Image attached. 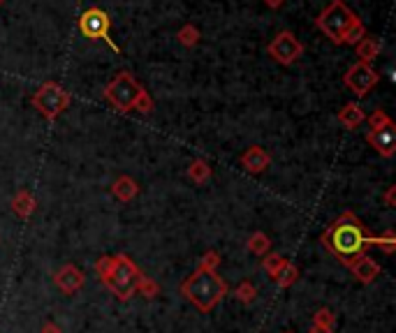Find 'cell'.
I'll return each mask as SVG.
<instances>
[{
  "instance_id": "obj_1",
  "label": "cell",
  "mask_w": 396,
  "mask_h": 333,
  "mask_svg": "<svg viewBox=\"0 0 396 333\" xmlns=\"http://www.w3.org/2000/svg\"><path fill=\"white\" fill-rule=\"evenodd\" d=\"M320 241L343 266L357 262L359 257L366 255V248L376 246V237H371L352 211H345V213L338 215L329 230L320 237Z\"/></svg>"
},
{
  "instance_id": "obj_2",
  "label": "cell",
  "mask_w": 396,
  "mask_h": 333,
  "mask_svg": "<svg viewBox=\"0 0 396 333\" xmlns=\"http://www.w3.org/2000/svg\"><path fill=\"white\" fill-rule=\"evenodd\" d=\"M95 273H98L102 285L123 303L130 301L137 294V287H140V282L144 278L140 266L123 253L100 257L98 262H95Z\"/></svg>"
},
{
  "instance_id": "obj_3",
  "label": "cell",
  "mask_w": 396,
  "mask_h": 333,
  "mask_svg": "<svg viewBox=\"0 0 396 333\" xmlns=\"http://www.w3.org/2000/svg\"><path fill=\"white\" fill-rule=\"evenodd\" d=\"M181 294L185 301H190L199 313H211L228 294V285L225 280L211 269H199L192 271L188 278L181 282Z\"/></svg>"
},
{
  "instance_id": "obj_4",
  "label": "cell",
  "mask_w": 396,
  "mask_h": 333,
  "mask_svg": "<svg viewBox=\"0 0 396 333\" xmlns=\"http://www.w3.org/2000/svg\"><path fill=\"white\" fill-rule=\"evenodd\" d=\"M104 100L120 113H128L132 109L142 113L153 111L151 95L144 91V86L130 75V72H118V75L104 86Z\"/></svg>"
},
{
  "instance_id": "obj_5",
  "label": "cell",
  "mask_w": 396,
  "mask_h": 333,
  "mask_svg": "<svg viewBox=\"0 0 396 333\" xmlns=\"http://www.w3.org/2000/svg\"><path fill=\"white\" fill-rule=\"evenodd\" d=\"M30 102H33L35 111L44 120H56L63 111L70 107L72 95L61 84H56V81H47V84H42L33 93Z\"/></svg>"
},
{
  "instance_id": "obj_6",
  "label": "cell",
  "mask_w": 396,
  "mask_h": 333,
  "mask_svg": "<svg viewBox=\"0 0 396 333\" xmlns=\"http://www.w3.org/2000/svg\"><path fill=\"white\" fill-rule=\"evenodd\" d=\"M354 19H357V14H354L343 0H331L325 10L318 14L315 26H318V30L325 32V37H329L334 44H341L343 32L347 30V26H350Z\"/></svg>"
},
{
  "instance_id": "obj_7",
  "label": "cell",
  "mask_w": 396,
  "mask_h": 333,
  "mask_svg": "<svg viewBox=\"0 0 396 333\" xmlns=\"http://www.w3.org/2000/svg\"><path fill=\"white\" fill-rule=\"evenodd\" d=\"M109 28H111L109 14L100 10V7H88V10L79 16V30H82L88 39H104L116 54H120V46L109 37Z\"/></svg>"
},
{
  "instance_id": "obj_8",
  "label": "cell",
  "mask_w": 396,
  "mask_h": 333,
  "mask_svg": "<svg viewBox=\"0 0 396 333\" xmlns=\"http://www.w3.org/2000/svg\"><path fill=\"white\" fill-rule=\"evenodd\" d=\"M266 51H269V56L278 65H292V63H297L299 58H302L304 44L295 37V32L280 30L278 35L269 42V46H266Z\"/></svg>"
},
{
  "instance_id": "obj_9",
  "label": "cell",
  "mask_w": 396,
  "mask_h": 333,
  "mask_svg": "<svg viewBox=\"0 0 396 333\" xmlns=\"http://www.w3.org/2000/svg\"><path fill=\"white\" fill-rule=\"evenodd\" d=\"M380 81V75L378 72L371 68L369 63H354L347 68L345 77H343V84L350 88V91L357 95V97H364L371 93V88H373L376 84Z\"/></svg>"
},
{
  "instance_id": "obj_10",
  "label": "cell",
  "mask_w": 396,
  "mask_h": 333,
  "mask_svg": "<svg viewBox=\"0 0 396 333\" xmlns=\"http://www.w3.org/2000/svg\"><path fill=\"white\" fill-rule=\"evenodd\" d=\"M366 142H369L371 149L378 153V156L392 158L394 153H396V125L390 123V125H385V127L369 130Z\"/></svg>"
},
{
  "instance_id": "obj_11",
  "label": "cell",
  "mask_w": 396,
  "mask_h": 333,
  "mask_svg": "<svg viewBox=\"0 0 396 333\" xmlns=\"http://www.w3.org/2000/svg\"><path fill=\"white\" fill-rule=\"evenodd\" d=\"M54 285L58 287L63 294H77L84 287V273L77 269L75 264H66L63 269L54 273Z\"/></svg>"
},
{
  "instance_id": "obj_12",
  "label": "cell",
  "mask_w": 396,
  "mask_h": 333,
  "mask_svg": "<svg viewBox=\"0 0 396 333\" xmlns=\"http://www.w3.org/2000/svg\"><path fill=\"white\" fill-rule=\"evenodd\" d=\"M241 167H244L248 174H262L271 167V156L262 146H250L244 156H241Z\"/></svg>"
},
{
  "instance_id": "obj_13",
  "label": "cell",
  "mask_w": 396,
  "mask_h": 333,
  "mask_svg": "<svg viewBox=\"0 0 396 333\" xmlns=\"http://www.w3.org/2000/svg\"><path fill=\"white\" fill-rule=\"evenodd\" d=\"M347 269L352 271V275L361 282V285H371V282H373L378 275H380L378 262H376V259H371L369 255L359 257L357 262H352L350 266H347Z\"/></svg>"
},
{
  "instance_id": "obj_14",
  "label": "cell",
  "mask_w": 396,
  "mask_h": 333,
  "mask_svg": "<svg viewBox=\"0 0 396 333\" xmlns=\"http://www.w3.org/2000/svg\"><path fill=\"white\" fill-rule=\"evenodd\" d=\"M10 206H12V211H14V215L21 218V220H28V218L35 213L37 201H35L33 192H30V190H19V192L12 197Z\"/></svg>"
},
{
  "instance_id": "obj_15",
  "label": "cell",
  "mask_w": 396,
  "mask_h": 333,
  "mask_svg": "<svg viewBox=\"0 0 396 333\" xmlns=\"http://www.w3.org/2000/svg\"><path fill=\"white\" fill-rule=\"evenodd\" d=\"M338 123L345 130H357L361 123H366V113L359 107V102H347L345 107L338 111Z\"/></svg>"
},
{
  "instance_id": "obj_16",
  "label": "cell",
  "mask_w": 396,
  "mask_h": 333,
  "mask_svg": "<svg viewBox=\"0 0 396 333\" xmlns=\"http://www.w3.org/2000/svg\"><path fill=\"white\" fill-rule=\"evenodd\" d=\"M111 194L118 201H132L137 194H140V185H137L135 178L130 176H118L114 183H111Z\"/></svg>"
},
{
  "instance_id": "obj_17",
  "label": "cell",
  "mask_w": 396,
  "mask_h": 333,
  "mask_svg": "<svg viewBox=\"0 0 396 333\" xmlns=\"http://www.w3.org/2000/svg\"><path fill=\"white\" fill-rule=\"evenodd\" d=\"M354 49H357V61L359 63H373L378 56H380V49H383V44H380L378 37H371V35H364L357 44H354Z\"/></svg>"
},
{
  "instance_id": "obj_18",
  "label": "cell",
  "mask_w": 396,
  "mask_h": 333,
  "mask_svg": "<svg viewBox=\"0 0 396 333\" xmlns=\"http://www.w3.org/2000/svg\"><path fill=\"white\" fill-rule=\"evenodd\" d=\"M211 167H209V162L206 160H202V158H197V160H192L190 162V167H188V178L192 183H197V185H202V183H206L209 178H211Z\"/></svg>"
},
{
  "instance_id": "obj_19",
  "label": "cell",
  "mask_w": 396,
  "mask_h": 333,
  "mask_svg": "<svg viewBox=\"0 0 396 333\" xmlns=\"http://www.w3.org/2000/svg\"><path fill=\"white\" fill-rule=\"evenodd\" d=\"M311 327L325 331V333H334L336 329V315L329 310V308H320V310H315L313 315V324Z\"/></svg>"
},
{
  "instance_id": "obj_20",
  "label": "cell",
  "mask_w": 396,
  "mask_h": 333,
  "mask_svg": "<svg viewBox=\"0 0 396 333\" xmlns=\"http://www.w3.org/2000/svg\"><path fill=\"white\" fill-rule=\"evenodd\" d=\"M273 280L278 282V287L283 289H287V287H292L295 282L299 280V271H297V266L292 262H285L280 266V269L276 271V275H273Z\"/></svg>"
},
{
  "instance_id": "obj_21",
  "label": "cell",
  "mask_w": 396,
  "mask_h": 333,
  "mask_svg": "<svg viewBox=\"0 0 396 333\" xmlns=\"http://www.w3.org/2000/svg\"><path fill=\"white\" fill-rule=\"evenodd\" d=\"M246 248H248V250H250V253H253V255H260V257H264V255H266V253H269V250H271V239L266 237L264 232H255L253 237L248 239Z\"/></svg>"
},
{
  "instance_id": "obj_22",
  "label": "cell",
  "mask_w": 396,
  "mask_h": 333,
  "mask_svg": "<svg viewBox=\"0 0 396 333\" xmlns=\"http://www.w3.org/2000/svg\"><path fill=\"white\" fill-rule=\"evenodd\" d=\"M176 39H179V42H181L183 46H188V49L197 46V44H199V39H202L199 28H197V26H192V23H185V26H181L179 32H176Z\"/></svg>"
},
{
  "instance_id": "obj_23",
  "label": "cell",
  "mask_w": 396,
  "mask_h": 333,
  "mask_svg": "<svg viewBox=\"0 0 396 333\" xmlns=\"http://www.w3.org/2000/svg\"><path fill=\"white\" fill-rule=\"evenodd\" d=\"M366 35V28H364V23L359 19H354L350 26H347V30L343 32V37H341V44H357L359 39Z\"/></svg>"
},
{
  "instance_id": "obj_24",
  "label": "cell",
  "mask_w": 396,
  "mask_h": 333,
  "mask_svg": "<svg viewBox=\"0 0 396 333\" xmlns=\"http://www.w3.org/2000/svg\"><path fill=\"white\" fill-rule=\"evenodd\" d=\"M234 296L239 299L241 303H253L255 301V296H257V289H255V285L253 282H248V280H244V282H239V287L234 289Z\"/></svg>"
},
{
  "instance_id": "obj_25",
  "label": "cell",
  "mask_w": 396,
  "mask_h": 333,
  "mask_svg": "<svg viewBox=\"0 0 396 333\" xmlns=\"http://www.w3.org/2000/svg\"><path fill=\"white\" fill-rule=\"evenodd\" d=\"M285 264V259H283L278 253H266L264 255V259H262V269L266 271L273 278V275H276V271L280 269V266Z\"/></svg>"
},
{
  "instance_id": "obj_26",
  "label": "cell",
  "mask_w": 396,
  "mask_h": 333,
  "mask_svg": "<svg viewBox=\"0 0 396 333\" xmlns=\"http://www.w3.org/2000/svg\"><path fill=\"white\" fill-rule=\"evenodd\" d=\"M366 123L371 125V130H378V127H385V125L394 123V120L387 116L385 109H376L373 113H371V116H366Z\"/></svg>"
},
{
  "instance_id": "obj_27",
  "label": "cell",
  "mask_w": 396,
  "mask_h": 333,
  "mask_svg": "<svg viewBox=\"0 0 396 333\" xmlns=\"http://www.w3.org/2000/svg\"><path fill=\"white\" fill-rule=\"evenodd\" d=\"M137 291H140L144 299H156L160 294V287H158V282H153L151 278H147V275H144L142 282H140V287H137Z\"/></svg>"
},
{
  "instance_id": "obj_28",
  "label": "cell",
  "mask_w": 396,
  "mask_h": 333,
  "mask_svg": "<svg viewBox=\"0 0 396 333\" xmlns=\"http://www.w3.org/2000/svg\"><path fill=\"white\" fill-rule=\"evenodd\" d=\"M218 264H221V255H218L216 250H206V253L202 255V259H199V269H211V271H216Z\"/></svg>"
},
{
  "instance_id": "obj_29",
  "label": "cell",
  "mask_w": 396,
  "mask_h": 333,
  "mask_svg": "<svg viewBox=\"0 0 396 333\" xmlns=\"http://www.w3.org/2000/svg\"><path fill=\"white\" fill-rule=\"evenodd\" d=\"M385 206H390V208L396 206V185H392V188L385 192Z\"/></svg>"
},
{
  "instance_id": "obj_30",
  "label": "cell",
  "mask_w": 396,
  "mask_h": 333,
  "mask_svg": "<svg viewBox=\"0 0 396 333\" xmlns=\"http://www.w3.org/2000/svg\"><path fill=\"white\" fill-rule=\"evenodd\" d=\"M39 333H63V329L58 327L56 322H47L42 329H39Z\"/></svg>"
},
{
  "instance_id": "obj_31",
  "label": "cell",
  "mask_w": 396,
  "mask_h": 333,
  "mask_svg": "<svg viewBox=\"0 0 396 333\" xmlns=\"http://www.w3.org/2000/svg\"><path fill=\"white\" fill-rule=\"evenodd\" d=\"M266 7H271V10H278V7L285 5V0H264Z\"/></svg>"
},
{
  "instance_id": "obj_32",
  "label": "cell",
  "mask_w": 396,
  "mask_h": 333,
  "mask_svg": "<svg viewBox=\"0 0 396 333\" xmlns=\"http://www.w3.org/2000/svg\"><path fill=\"white\" fill-rule=\"evenodd\" d=\"M285 333H292V331H285Z\"/></svg>"
},
{
  "instance_id": "obj_33",
  "label": "cell",
  "mask_w": 396,
  "mask_h": 333,
  "mask_svg": "<svg viewBox=\"0 0 396 333\" xmlns=\"http://www.w3.org/2000/svg\"><path fill=\"white\" fill-rule=\"evenodd\" d=\"M0 5H3V0H0Z\"/></svg>"
}]
</instances>
